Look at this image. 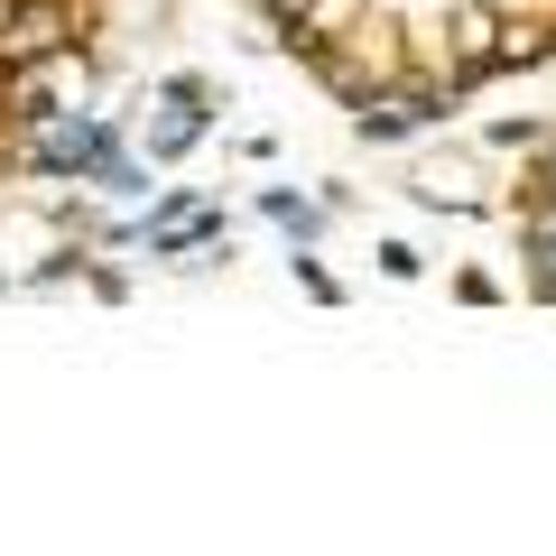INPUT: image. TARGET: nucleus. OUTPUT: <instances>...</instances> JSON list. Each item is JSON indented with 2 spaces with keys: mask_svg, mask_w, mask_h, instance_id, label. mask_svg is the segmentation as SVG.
Masks as SVG:
<instances>
[{
  "mask_svg": "<svg viewBox=\"0 0 556 556\" xmlns=\"http://www.w3.org/2000/svg\"><path fill=\"white\" fill-rule=\"evenodd\" d=\"M278 56L362 130H417L556 65V0H251Z\"/></svg>",
  "mask_w": 556,
  "mask_h": 556,
  "instance_id": "obj_1",
  "label": "nucleus"
},
{
  "mask_svg": "<svg viewBox=\"0 0 556 556\" xmlns=\"http://www.w3.org/2000/svg\"><path fill=\"white\" fill-rule=\"evenodd\" d=\"M102 38V0H0V167L28 149L47 102L65 93Z\"/></svg>",
  "mask_w": 556,
  "mask_h": 556,
  "instance_id": "obj_2",
  "label": "nucleus"
}]
</instances>
